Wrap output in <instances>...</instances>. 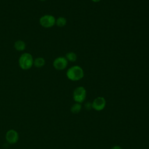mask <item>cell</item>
Segmentation results:
<instances>
[{"label":"cell","mask_w":149,"mask_h":149,"mask_svg":"<svg viewBox=\"0 0 149 149\" xmlns=\"http://www.w3.org/2000/svg\"><path fill=\"white\" fill-rule=\"evenodd\" d=\"M56 19L51 15H44L39 19L40 24L44 28H50L55 24Z\"/></svg>","instance_id":"277c9868"},{"label":"cell","mask_w":149,"mask_h":149,"mask_svg":"<svg viewBox=\"0 0 149 149\" xmlns=\"http://www.w3.org/2000/svg\"><path fill=\"white\" fill-rule=\"evenodd\" d=\"M19 136L18 132L14 129H10L7 131L5 134V139L9 144H16L19 140Z\"/></svg>","instance_id":"8992f818"},{"label":"cell","mask_w":149,"mask_h":149,"mask_svg":"<svg viewBox=\"0 0 149 149\" xmlns=\"http://www.w3.org/2000/svg\"><path fill=\"white\" fill-rule=\"evenodd\" d=\"M81 104L80 103L76 102L70 108V111L73 113H78L81 109Z\"/></svg>","instance_id":"7c38bea8"},{"label":"cell","mask_w":149,"mask_h":149,"mask_svg":"<svg viewBox=\"0 0 149 149\" xmlns=\"http://www.w3.org/2000/svg\"><path fill=\"white\" fill-rule=\"evenodd\" d=\"M87 92L86 88L83 86L76 87L73 93V98L76 102L81 104L86 98Z\"/></svg>","instance_id":"3957f363"},{"label":"cell","mask_w":149,"mask_h":149,"mask_svg":"<svg viewBox=\"0 0 149 149\" xmlns=\"http://www.w3.org/2000/svg\"><path fill=\"white\" fill-rule=\"evenodd\" d=\"M84 107L87 110H89L91 108H92V104L91 102H87L85 104H84Z\"/></svg>","instance_id":"4fadbf2b"},{"label":"cell","mask_w":149,"mask_h":149,"mask_svg":"<svg viewBox=\"0 0 149 149\" xmlns=\"http://www.w3.org/2000/svg\"><path fill=\"white\" fill-rule=\"evenodd\" d=\"M68 61L65 56H59L56 58L53 62L54 68L58 70H62L66 68Z\"/></svg>","instance_id":"5b68a950"},{"label":"cell","mask_w":149,"mask_h":149,"mask_svg":"<svg viewBox=\"0 0 149 149\" xmlns=\"http://www.w3.org/2000/svg\"><path fill=\"white\" fill-rule=\"evenodd\" d=\"M66 74L69 80L75 81L83 79L84 73V70L81 66L74 65L68 69Z\"/></svg>","instance_id":"6da1fadb"},{"label":"cell","mask_w":149,"mask_h":149,"mask_svg":"<svg viewBox=\"0 0 149 149\" xmlns=\"http://www.w3.org/2000/svg\"><path fill=\"white\" fill-rule=\"evenodd\" d=\"M68 61L74 62L77 60V55L74 52H69L66 53L65 56Z\"/></svg>","instance_id":"8fae6325"},{"label":"cell","mask_w":149,"mask_h":149,"mask_svg":"<svg viewBox=\"0 0 149 149\" xmlns=\"http://www.w3.org/2000/svg\"><path fill=\"white\" fill-rule=\"evenodd\" d=\"M26 43L21 40L16 41L14 43V48L17 51H23L26 49Z\"/></svg>","instance_id":"ba28073f"},{"label":"cell","mask_w":149,"mask_h":149,"mask_svg":"<svg viewBox=\"0 0 149 149\" xmlns=\"http://www.w3.org/2000/svg\"><path fill=\"white\" fill-rule=\"evenodd\" d=\"M19 65L23 70H29L33 66L34 59L32 55L29 52L22 54L18 60Z\"/></svg>","instance_id":"7a4b0ae2"},{"label":"cell","mask_w":149,"mask_h":149,"mask_svg":"<svg viewBox=\"0 0 149 149\" xmlns=\"http://www.w3.org/2000/svg\"><path fill=\"white\" fill-rule=\"evenodd\" d=\"M111 149H122V148L119 146H114Z\"/></svg>","instance_id":"5bb4252c"},{"label":"cell","mask_w":149,"mask_h":149,"mask_svg":"<svg viewBox=\"0 0 149 149\" xmlns=\"http://www.w3.org/2000/svg\"><path fill=\"white\" fill-rule=\"evenodd\" d=\"M40 1H46V0H40Z\"/></svg>","instance_id":"2e32d148"},{"label":"cell","mask_w":149,"mask_h":149,"mask_svg":"<svg viewBox=\"0 0 149 149\" xmlns=\"http://www.w3.org/2000/svg\"><path fill=\"white\" fill-rule=\"evenodd\" d=\"M91 104L93 109L97 111H100L105 108L106 100L103 97H98L93 100Z\"/></svg>","instance_id":"52a82bcc"},{"label":"cell","mask_w":149,"mask_h":149,"mask_svg":"<svg viewBox=\"0 0 149 149\" xmlns=\"http://www.w3.org/2000/svg\"><path fill=\"white\" fill-rule=\"evenodd\" d=\"M45 63V61L44 58L38 57V58H36L35 59H34L33 66H34L36 68H40L43 67Z\"/></svg>","instance_id":"9c48e42d"},{"label":"cell","mask_w":149,"mask_h":149,"mask_svg":"<svg viewBox=\"0 0 149 149\" xmlns=\"http://www.w3.org/2000/svg\"><path fill=\"white\" fill-rule=\"evenodd\" d=\"M93 2H100V1H101V0H91Z\"/></svg>","instance_id":"9a60e30c"},{"label":"cell","mask_w":149,"mask_h":149,"mask_svg":"<svg viewBox=\"0 0 149 149\" xmlns=\"http://www.w3.org/2000/svg\"><path fill=\"white\" fill-rule=\"evenodd\" d=\"M67 23V20L63 16H60L56 19L55 24L59 27H63L66 26Z\"/></svg>","instance_id":"30bf717a"}]
</instances>
